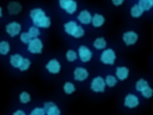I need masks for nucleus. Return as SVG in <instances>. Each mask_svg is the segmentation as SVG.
Listing matches in <instances>:
<instances>
[{"instance_id":"obj_21","label":"nucleus","mask_w":153,"mask_h":115,"mask_svg":"<svg viewBox=\"0 0 153 115\" xmlns=\"http://www.w3.org/2000/svg\"><path fill=\"white\" fill-rule=\"evenodd\" d=\"M149 86V83L146 81L144 80V79H140V80L137 81L136 85V88L138 91H142L144 89L147 88Z\"/></svg>"},{"instance_id":"obj_34","label":"nucleus","mask_w":153,"mask_h":115,"mask_svg":"<svg viewBox=\"0 0 153 115\" xmlns=\"http://www.w3.org/2000/svg\"><path fill=\"white\" fill-rule=\"evenodd\" d=\"M112 1H113L114 5H115V6H120V5L123 4L124 0H112Z\"/></svg>"},{"instance_id":"obj_20","label":"nucleus","mask_w":153,"mask_h":115,"mask_svg":"<svg viewBox=\"0 0 153 115\" xmlns=\"http://www.w3.org/2000/svg\"><path fill=\"white\" fill-rule=\"evenodd\" d=\"M94 46L97 50H102L106 47V42L102 37L98 38V39L94 41Z\"/></svg>"},{"instance_id":"obj_35","label":"nucleus","mask_w":153,"mask_h":115,"mask_svg":"<svg viewBox=\"0 0 153 115\" xmlns=\"http://www.w3.org/2000/svg\"><path fill=\"white\" fill-rule=\"evenodd\" d=\"M14 114L16 115V114H25V112H24L23 111H17V112H14Z\"/></svg>"},{"instance_id":"obj_3","label":"nucleus","mask_w":153,"mask_h":115,"mask_svg":"<svg viewBox=\"0 0 153 115\" xmlns=\"http://www.w3.org/2000/svg\"><path fill=\"white\" fill-rule=\"evenodd\" d=\"M116 59L115 53L111 49H108L104 51L101 55L100 60L105 65H113Z\"/></svg>"},{"instance_id":"obj_25","label":"nucleus","mask_w":153,"mask_h":115,"mask_svg":"<svg viewBox=\"0 0 153 115\" xmlns=\"http://www.w3.org/2000/svg\"><path fill=\"white\" fill-rule=\"evenodd\" d=\"M117 79L114 76L108 75L106 76V83L107 84V85H108V87H111V88H112V87H114L117 84Z\"/></svg>"},{"instance_id":"obj_26","label":"nucleus","mask_w":153,"mask_h":115,"mask_svg":"<svg viewBox=\"0 0 153 115\" xmlns=\"http://www.w3.org/2000/svg\"><path fill=\"white\" fill-rule=\"evenodd\" d=\"M20 101L23 104H26L29 102L30 100V96L27 92H22V93L20 95Z\"/></svg>"},{"instance_id":"obj_33","label":"nucleus","mask_w":153,"mask_h":115,"mask_svg":"<svg viewBox=\"0 0 153 115\" xmlns=\"http://www.w3.org/2000/svg\"><path fill=\"white\" fill-rule=\"evenodd\" d=\"M45 114V110L43 108H39L34 109L33 111L31 112V113H30L31 115H43Z\"/></svg>"},{"instance_id":"obj_7","label":"nucleus","mask_w":153,"mask_h":115,"mask_svg":"<svg viewBox=\"0 0 153 115\" xmlns=\"http://www.w3.org/2000/svg\"><path fill=\"white\" fill-rule=\"evenodd\" d=\"M20 30H21V26L16 22H12L6 26V32L11 37H14L19 35Z\"/></svg>"},{"instance_id":"obj_28","label":"nucleus","mask_w":153,"mask_h":115,"mask_svg":"<svg viewBox=\"0 0 153 115\" xmlns=\"http://www.w3.org/2000/svg\"><path fill=\"white\" fill-rule=\"evenodd\" d=\"M30 65V60L29 59H27V58H23V60H22V62L21 63V65H20L19 68L20 70L22 71L27 70V69H29Z\"/></svg>"},{"instance_id":"obj_4","label":"nucleus","mask_w":153,"mask_h":115,"mask_svg":"<svg viewBox=\"0 0 153 115\" xmlns=\"http://www.w3.org/2000/svg\"><path fill=\"white\" fill-rule=\"evenodd\" d=\"M43 49V43L39 39L35 38L29 43L28 50L32 53H42Z\"/></svg>"},{"instance_id":"obj_9","label":"nucleus","mask_w":153,"mask_h":115,"mask_svg":"<svg viewBox=\"0 0 153 115\" xmlns=\"http://www.w3.org/2000/svg\"><path fill=\"white\" fill-rule=\"evenodd\" d=\"M139 104V99L133 94H128L125 99V106L130 108H136Z\"/></svg>"},{"instance_id":"obj_31","label":"nucleus","mask_w":153,"mask_h":115,"mask_svg":"<svg viewBox=\"0 0 153 115\" xmlns=\"http://www.w3.org/2000/svg\"><path fill=\"white\" fill-rule=\"evenodd\" d=\"M31 38L32 37L27 33H22L21 35H20V40L22 41V43H25V44L29 43L31 41Z\"/></svg>"},{"instance_id":"obj_5","label":"nucleus","mask_w":153,"mask_h":115,"mask_svg":"<svg viewBox=\"0 0 153 115\" xmlns=\"http://www.w3.org/2000/svg\"><path fill=\"white\" fill-rule=\"evenodd\" d=\"M91 89L95 92H103L105 89V82L103 78L98 76L94 79L91 83Z\"/></svg>"},{"instance_id":"obj_32","label":"nucleus","mask_w":153,"mask_h":115,"mask_svg":"<svg viewBox=\"0 0 153 115\" xmlns=\"http://www.w3.org/2000/svg\"><path fill=\"white\" fill-rule=\"evenodd\" d=\"M84 34H85V31H84L83 28L81 26H78L77 30H76V31L73 37H75V38H80L81 37H83Z\"/></svg>"},{"instance_id":"obj_36","label":"nucleus","mask_w":153,"mask_h":115,"mask_svg":"<svg viewBox=\"0 0 153 115\" xmlns=\"http://www.w3.org/2000/svg\"><path fill=\"white\" fill-rule=\"evenodd\" d=\"M150 2H151V4H152V6H153V0H150Z\"/></svg>"},{"instance_id":"obj_17","label":"nucleus","mask_w":153,"mask_h":115,"mask_svg":"<svg viewBox=\"0 0 153 115\" xmlns=\"http://www.w3.org/2000/svg\"><path fill=\"white\" fill-rule=\"evenodd\" d=\"M91 22H92V24L94 27H100L102 25H103L104 22H105V19H104V18L102 15L96 14L93 16Z\"/></svg>"},{"instance_id":"obj_23","label":"nucleus","mask_w":153,"mask_h":115,"mask_svg":"<svg viewBox=\"0 0 153 115\" xmlns=\"http://www.w3.org/2000/svg\"><path fill=\"white\" fill-rule=\"evenodd\" d=\"M139 6L144 11V10H149L152 7V4L150 0H140Z\"/></svg>"},{"instance_id":"obj_18","label":"nucleus","mask_w":153,"mask_h":115,"mask_svg":"<svg viewBox=\"0 0 153 115\" xmlns=\"http://www.w3.org/2000/svg\"><path fill=\"white\" fill-rule=\"evenodd\" d=\"M21 6L16 2H12L8 6V10L10 14H16L21 11Z\"/></svg>"},{"instance_id":"obj_14","label":"nucleus","mask_w":153,"mask_h":115,"mask_svg":"<svg viewBox=\"0 0 153 115\" xmlns=\"http://www.w3.org/2000/svg\"><path fill=\"white\" fill-rule=\"evenodd\" d=\"M77 24L75 21H70L65 24V30L66 33L71 36H74L77 30Z\"/></svg>"},{"instance_id":"obj_13","label":"nucleus","mask_w":153,"mask_h":115,"mask_svg":"<svg viewBox=\"0 0 153 115\" xmlns=\"http://www.w3.org/2000/svg\"><path fill=\"white\" fill-rule=\"evenodd\" d=\"M77 19L81 23L84 24H88L91 22V14L87 10H83L81 11L80 14H79Z\"/></svg>"},{"instance_id":"obj_8","label":"nucleus","mask_w":153,"mask_h":115,"mask_svg":"<svg viewBox=\"0 0 153 115\" xmlns=\"http://www.w3.org/2000/svg\"><path fill=\"white\" fill-rule=\"evenodd\" d=\"M138 36L136 33L134 31L126 32L123 34V39L126 43L127 45H134L137 42Z\"/></svg>"},{"instance_id":"obj_15","label":"nucleus","mask_w":153,"mask_h":115,"mask_svg":"<svg viewBox=\"0 0 153 115\" xmlns=\"http://www.w3.org/2000/svg\"><path fill=\"white\" fill-rule=\"evenodd\" d=\"M116 75L119 80H125L129 75V69L126 67H118L116 70Z\"/></svg>"},{"instance_id":"obj_11","label":"nucleus","mask_w":153,"mask_h":115,"mask_svg":"<svg viewBox=\"0 0 153 115\" xmlns=\"http://www.w3.org/2000/svg\"><path fill=\"white\" fill-rule=\"evenodd\" d=\"M45 113L48 115H59L60 114V110L52 102H47L44 105Z\"/></svg>"},{"instance_id":"obj_1","label":"nucleus","mask_w":153,"mask_h":115,"mask_svg":"<svg viewBox=\"0 0 153 115\" xmlns=\"http://www.w3.org/2000/svg\"><path fill=\"white\" fill-rule=\"evenodd\" d=\"M33 23L36 27L42 28H48L51 24L50 18L45 16V13L42 9L36 8L32 10L30 14Z\"/></svg>"},{"instance_id":"obj_2","label":"nucleus","mask_w":153,"mask_h":115,"mask_svg":"<svg viewBox=\"0 0 153 115\" xmlns=\"http://www.w3.org/2000/svg\"><path fill=\"white\" fill-rule=\"evenodd\" d=\"M59 4L61 8L65 10L68 14H73L76 11L77 4L73 0H59Z\"/></svg>"},{"instance_id":"obj_30","label":"nucleus","mask_w":153,"mask_h":115,"mask_svg":"<svg viewBox=\"0 0 153 115\" xmlns=\"http://www.w3.org/2000/svg\"><path fill=\"white\" fill-rule=\"evenodd\" d=\"M142 94L146 98H151L153 95V89L150 88L149 86H148L142 91Z\"/></svg>"},{"instance_id":"obj_16","label":"nucleus","mask_w":153,"mask_h":115,"mask_svg":"<svg viewBox=\"0 0 153 115\" xmlns=\"http://www.w3.org/2000/svg\"><path fill=\"white\" fill-rule=\"evenodd\" d=\"M23 60V58L19 54H15L10 56V64L14 68H19Z\"/></svg>"},{"instance_id":"obj_10","label":"nucleus","mask_w":153,"mask_h":115,"mask_svg":"<svg viewBox=\"0 0 153 115\" xmlns=\"http://www.w3.org/2000/svg\"><path fill=\"white\" fill-rule=\"evenodd\" d=\"M88 72L87 71L86 69L83 68L78 67L74 71V77L76 81H82L85 80L88 77Z\"/></svg>"},{"instance_id":"obj_27","label":"nucleus","mask_w":153,"mask_h":115,"mask_svg":"<svg viewBox=\"0 0 153 115\" xmlns=\"http://www.w3.org/2000/svg\"><path fill=\"white\" fill-rule=\"evenodd\" d=\"M67 59L69 61V62H73L75 61L76 58H77V56H76V53L73 50H68L67 52Z\"/></svg>"},{"instance_id":"obj_24","label":"nucleus","mask_w":153,"mask_h":115,"mask_svg":"<svg viewBox=\"0 0 153 115\" xmlns=\"http://www.w3.org/2000/svg\"><path fill=\"white\" fill-rule=\"evenodd\" d=\"M64 90L67 94H71L75 91V88L73 83L67 82L64 85Z\"/></svg>"},{"instance_id":"obj_6","label":"nucleus","mask_w":153,"mask_h":115,"mask_svg":"<svg viewBox=\"0 0 153 115\" xmlns=\"http://www.w3.org/2000/svg\"><path fill=\"white\" fill-rule=\"evenodd\" d=\"M79 56L82 62H87L91 60L92 53L88 47L82 45L79 48Z\"/></svg>"},{"instance_id":"obj_19","label":"nucleus","mask_w":153,"mask_h":115,"mask_svg":"<svg viewBox=\"0 0 153 115\" xmlns=\"http://www.w3.org/2000/svg\"><path fill=\"white\" fill-rule=\"evenodd\" d=\"M144 10L142 9L139 5H134V6L131 7V16L134 18H138L142 16L143 14Z\"/></svg>"},{"instance_id":"obj_29","label":"nucleus","mask_w":153,"mask_h":115,"mask_svg":"<svg viewBox=\"0 0 153 115\" xmlns=\"http://www.w3.org/2000/svg\"><path fill=\"white\" fill-rule=\"evenodd\" d=\"M28 33H29V34L30 35V36L32 38H36L37 37H38L40 35V32H39V29L35 27H30Z\"/></svg>"},{"instance_id":"obj_22","label":"nucleus","mask_w":153,"mask_h":115,"mask_svg":"<svg viewBox=\"0 0 153 115\" xmlns=\"http://www.w3.org/2000/svg\"><path fill=\"white\" fill-rule=\"evenodd\" d=\"M10 51V45L8 42H1L0 43V53L2 55H6Z\"/></svg>"},{"instance_id":"obj_12","label":"nucleus","mask_w":153,"mask_h":115,"mask_svg":"<svg viewBox=\"0 0 153 115\" xmlns=\"http://www.w3.org/2000/svg\"><path fill=\"white\" fill-rule=\"evenodd\" d=\"M46 68L50 73L53 74L59 73L60 70V65L56 60H51L47 64Z\"/></svg>"}]
</instances>
